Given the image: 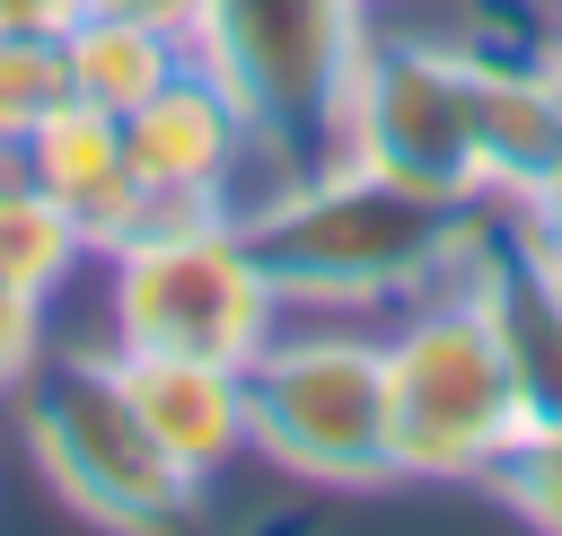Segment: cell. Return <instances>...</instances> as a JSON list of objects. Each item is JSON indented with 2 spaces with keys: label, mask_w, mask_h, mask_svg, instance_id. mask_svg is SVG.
<instances>
[{
  "label": "cell",
  "mask_w": 562,
  "mask_h": 536,
  "mask_svg": "<svg viewBox=\"0 0 562 536\" xmlns=\"http://www.w3.org/2000/svg\"><path fill=\"white\" fill-rule=\"evenodd\" d=\"M26 176L79 220V237L105 255L114 237L140 228V176H132V141H123V114L88 105V97H61L35 132H26Z\"/></svg>",
  "instance_id": "10"
},
{
  "label": "cell",
  "mask_w": 562,
  "mask_h": 536,
  "mask_svg": "<svg viewBox=\"0 0 562 536\" xmlns=\"http://www.w3.org/2000/svg\"><path fill=\"white\" fill-rule=\"evenodd\" d=\"M246 387V448L272 474H299L316 492H386L395 422H386V343L325 325V334H263L237 360Z\"/></svg>",
  "instance_id": "3"
},
{
  "label": "cell",
  "mask_w": 562,
  "mask_h": 536,
  "mask_svg": "<svg viewBox=\"0 0 562 536\" xmlns=\"http://www.w3.org/2000/svg\"><path fill=\"white\" fill-rule=\"evenodd\" d=\"M79 18L88 0H0V35H26V44H61Z\"/></svg>",
  "instance_id": "17"
},
{
  "label": "cell",
  "mask_w": 562,
  "mask_h": 536,
  "mask_svg": "<svg viewBox=\"0 0 562 536\" xmlns=\"http://www.w3.org/2000/svg\"><path fill=\"white\" fill-rule=\"evenodd\" d=\"M132 141V176H140V220H176V211H237L246 167H263L255 114L237 105V88L211 62H184L149 105L123 114Z\"/></svg>",
  "instance_id": "8"
},
{
  "label": "cell",
  "mask_w": 562,
  "mask_h": 536,
  "mask_svg": "<svg viewBox=\"0 0 562 536\" xmlns=\"http://www.w3.org/2000/svg\"><path fill=\"white\" fill-rule=\"evenodd\" d=\"M246 246L281 308H386V299H430L457 281V255L483 220L465 193L404 185L369 158H316L299 176H272L237 202Z\"/></svg>",
  "instance_id": "2"
},
{
  "label": "cell",
  "mask_w": 562,
  "mask_h": 536,
  "mask_svg": "<svg viewBox=\"0 0 562 536\" xmlns=\"http://www.w3.org/2000/svg\"><path fill=\"white\" fill-rule=\"evenodd\" d=\"M88 9L132 18V26H158V35H176V44H193V35H202V18H211V0H88Z\"/></svg>",
  "instance_id": "18"
},
{
  "label": "cell",
  "mask_w": 562,
  "mask_h": 536,
  "mask_svg": "<svg viewBox=\"0 0 562 536\" xmlns=\"http://www.w3.org/2000/svg\"><path fill=\"white\" fill-rule=\"evenodd\" d=\"M457 290L492 325V351L518 387L527 439L562 431V264L536 246V228L509 202H483V220L457 255Z\"/></svg>",
  "instance_id": "9"
},
{
  "label": "cell",
  "mask_w": 562,
  "mask_h": 536,
  "mask_svg": "<svg viewBox=\"0 0 562 536\" xmlns=\"http://www.w3.org/2000/svg\"><path fill=\"white\" fill-rule=\"evenodd\" d=\"M386 422L404 483H492V466L527 439L492 325L457 281L386 334Z\"/></svg>",
  "instance_id": "7"
},
{
  "label": "cell",
  "mask_w": 562,
  "mask_h": 536,
  "mask_svg": "<svg viewBox=\"0 0 562 536\" xmlns=\"http://www.w3.org/2000/svg\"><path fill=\"white\" fill-rule=\"evenodd\" d=\"M44 369V299L0 281V395H18Z\"/></svg>",
  "instance_id": "16"
},
{
  "label": "cell",
  "mask_w": 562,
  "mask_h": 536,
  "mask_svg": "<svg viewBox=\"0 0 562 536\" xmlns=\"http://www.w3.org/2000/svg\"><path fill=\"white\" fill-rule=\"evenodd\" d=\"M105 316L114 351H184L237 369L281 325V290L263 281L237 211H176L105 246Z\"/></svg>",
  "instance_id": "5"
},
{
  "label": "cell",
  "mask_w": 562,
  "mask_h": 536,
  "mask_svg": "<svg viewBox=\"0 0 562 536\" xmlns=\"http://www.w3.org/2000/svg\"><path fill=\"white\" fill-rule=\"evenodd\" d=\"M97 246L79 237V220L26 176V158H0V281H18V290H35V299H53L79 264H88Z\"/></svg>",
  "instance_id": "13"
},
{
  "label": "cell",
  "mask_w": 562,
  "mask_h": 536,
  "mask_svg": "<svg viewBox=\"0 0 562 536\" xmlns=\"http://www.w3.org/2000/svg\"><path fill=\"white\" fill-rule=\"evenodd\" d=\"M509 211H518V220L536 228V246H544V255L562 264V158H553V167H544V176H536V185H527V193H518Z\"/></svg>",
  "instance_id": "19"
},
{
  "label": "cell",
  "mask_w": 562,
  "mask_h": 536,
  "mask_svg": "<svg viewBox=\"0 0 562 536\" xmlns=\"http://www.w3.org/2000/svg\"><path fill=\"white\" fill-rule=\"evenodd\" d=\"M360 0H211L193 62H211L263 141V185L342 158V97L360 62Z\"/></svg>",
  "instance_id": "6"
},
{
  "label": "cell",
  "mask_w": 562,
  "mask_h": 536,
  "mask_svg": "<svg viewBox=\"0 0 562 536\" xmlns=\"http://www.w3.org/2000/svg\"><path fill=\"white\" fill-rule=\"evenodd\" d=\"M342 149L465 202H518L562 158V79L544 62H483L457 44L360 35Z\"/></svg>",
  "instance_id": "1"
},
{
  "label": "cell",
  "mask_w": 562,
  "mask_h": 536,
  "mask_svg": "<svg viewBox=\"0 0 562 536\" xmlns=\"http://www.w3.org/2000/svg\"><path fill=\"white\" fill-rule=\"evenodd\" d=\"M70 97L61 79V44H26V35H0V158L26 149V132Z\"/></svg>",
  "instance_id": "14"
},
{
  "label": "cell",
  "mask_w": 562,
  "mask_h": 536,
  "mask_svg": "<svg viewBox=\"0 0 562 536\" xmlns=\"http://www.w3.org/2000/svg\"><path fill=\"white\" fill-rule=\"evenodd\" d=\"M492 501H509L527 527H553V536H562V431L518 439V448L492 466Z\"/></svg>",
  "instance_id": "15"
},
{
  "label": "cell",
  "mask_w": 562,
  "mask_h": 536,
  "mask_svg": "<svg viewBox=\"0 0 562 536\" xmlns=\"http://www.w3.org/2000/svg\"><path fill=\"white\" fill-rule=\"evenodd\" d=\"M123 360V387L149 422V439L193 474H228L246 457V387L228 360H184V351H114Z\"/></svg>",
  "instance_id": "11"
},
{
  "label": "cell",
  "mask_w": 562,
  "mask_h": 536,
  "mask_svg": "<svg viewBox=\"0 0 562 536\" xmlns=\"http://www.w3.org/2000/svg\"><path fill=\"white\" fill-rule=\"evenodd\" d=\"M18 439L35 457V474L53 483V501L88 527H176L193 518L202 483L149 439L123 360L114 351H61L18 387Z\"/></svg>",
  "instance_id": "4"
},
{
  "label": "cell",
  "mask_w": 562,
  "mask_h": 536,
  "mask_svg": "<svg viewBox=\"0 0 562 536\" xmlns=\"http://www.w3.org/2000/svg\"><path fill=\"white\" fill-rule=\"evenodd\" d=\"M544 70H553V79H562V26H553V53H544Z\"/></svg>",
  "instance_id": "20"
},
{
  "label": "cell",
  "mask_w": 562,
  "mask_h": 536,
  "mask_svg": "<svg viewBox=\"0 0 562 536\" xmlns=\"http://www.w3.org/2000/svg\"><path fill=\"white\" fill-rule=\"evenodd\" d=\"M184 62H193V44H176V35H158V26H132V18H105V9H88V18L61 35V79H70V97H88V105H105V114L149 105Z\"/></svg>",
  "instance_id": "12"
}]
</instances>
